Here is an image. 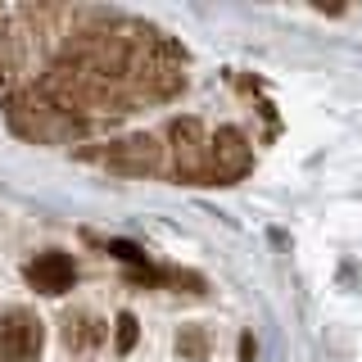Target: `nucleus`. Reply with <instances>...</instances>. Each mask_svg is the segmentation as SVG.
I'll list each match as a JSON object with an SVG mask.
<instances>
[{"instance_id":"f8f14e48","label":"nucleus","mask_w":362,"mask_h":362,"mask_svg":"<svg viewBox=\"0 0 362 362\" xmlns=\"http://www.w3.org/2000/svg\"><path fill=\"white\" fill-rule=\"evenodd\" d=\"M254 354H258V349H254V339L240 335V358H245V362H254Z\"/></svg>"},{"instance_id":"20e7f679","label":"nucleus","mask_w":362,"mask_h":362,"mask_svg":"<svg viewBox=\"0 0 362 362\" xmlns=\"http://www.w3.org/2000/svg\"><path fill=\"white\" fill-rule=\"evenodd\" d=\"M86 158L113 168V173L145 177V173H158V168H163V145H158L154 136H122V141L105 145V150H86Z\"/></svg>"},{"instance_id":"0eeeda50","label":"nucleus","mask_w":362,"mask_h":362,"mask_svg":"<svg viewBox=\"0 0 362 362\" xmlns=\"http://www.w3.org/2000/svg\"><path fill=\"white\" fill-rule=\"evenodd\" d=\"M28 281H32V290H41V294H64V290H73L77 267L59 249H45V254H37L28 263Z\"/></svg>"},{"instance_id":"39448f33","label":"nucleus","mask_w":362,"mask_h":362,"mask_svg":"<svg viewBox=\"0 0 362 362\" xmlns=\"http://www.w3.org/2000/svg\"><path fill=\"white\" fill-rule=\"evenodd\" d=\"M254 163V150H249L240 127H218L209 136V186H231L240 181Z\"/></svg>"},{"instance_id":"7ed1b4c3","label":"nucleus","mask_w":362,"mask_h":362,"mask_svg":"<svg viewBox=\"0 0 362 362\" xmlns=\"http://www.w3.org/2000/svg\"><path fill=\"white\" fill-rule=\"evenodd\" d=\"M168 141H173V158H177V177L209 186V132L199 118H173L168 122Z\"/></svg>"},{"instance_id":"423d86ee","label":"nucleus","mask_w":362,"mask_h":362,"mask_svg":"<svg viewBox=\"0 0 362 362\" xmlns=\"http://www.w3.org/2000/svg\"><path fill=\"white\" fill-rule=\"evenodd\" d=\"M45 344V326L32 308L0 313V362H37Z\"/></svg>"},{"instance_id":"1a4fd4ad","label":"nucleus","mask_w":362,"mask_h":362,"mask_svg":"<svg viewBox=\"0 0 362 362\" xmlns=\"http://www.w3.org/2000/svg\"><path fill=\"white\" fill-rule=\"evenodd\" d=\"M118 331H113V344H118V354H132V344H136V335H141V326H136V317L132 313H118Z\"/></svg>"},{"instance_id":"6e6552de","label":"nucleus","mask_w":362,"mask_h":362,"mask_svg":"<svg viewBox=\"0 0 362 362\" xmlns=\"http://www.w3.org/2000/svg\"><path fill=\"white\" fill-rule=\"evenodd\" d=\"M100 335H105V331H100V326L90 322L86 313H77V317L68 313V317H64V339H68V344H73V349H82V344H95Z\"/></svg>"},{"instance_id":"f03ea898","label":"nucleus","mask_w":362,"mask_h":362,"mask_svg":"<svg viewBox=\"0 0 362 362\" xmlns=\"http://www.w3.org/2000/svg\"><path fill=\"white\" fill-rule=\"evenodd\" d=\"M9 127L18 136H28V141H37V145H64V141H73V136H82L86 122L73 118V113H64L54 100H45L41 90H14V95H9Z\"/></svg>"},{"instance_id":"f257e3e1","label":"nucleus","mask_w":362,"mask_h":362,"mask_svg":"<svg viewBox=\"0 0 362 362\" xmlns=\"http://www.w3.org/2000/svg\"><path fill=\"white\" fill-rule=\"evenodd\" d=\"M122 86L132 100H173L186 86V64L177 45L150 28H132L127 59H122Z\"/></svg>"},{"instance_id":"9b49d317","label":"nucleus","mask_w":362,"mask_h":362,"mask_svg":"<svg viewBox=\"0 0 362 362\" xmlns=\"http://www.w3.org/2000/svg\"><path fill=\"white\" fill-rule=\"evenodd\" d=\"M109 254H118L122 263H136V267H145V254H141L136 245H127V240H113V245H109Z\"/></svg>"},{"instance_id":"9d476101","label":"nucleus","mask_w":362,"mask_h":362,"mask_svg":"<svg viewBox=\"0 0 362 362\" xmlns=\"http://www.w3.org/2000/svg\"><path fill=\"white\" fill-rule=\"evenodd\" d=\"M177 349H181V354H186L190 362H199V358H204V349H209V339H204L199 326H186V331H181V339H177Z\"/></svg>"}]
</instances>
